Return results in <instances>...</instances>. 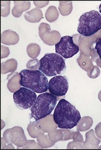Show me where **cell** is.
I'll list each match as a JSON object with an SVG mask.
<instances>
[{
    "instance_id": "6da1fadb",
    "label": "cell",
    "mask_w": 101,
    "mask_h": 150,
    "mask_svg": "<svg viewBox=\"0 0 101 150\" xmlns=\"http://www.w3.org/2000/svg\"><path fill=\"white\" fill-rule=\"evenodd\" d=\"M53 118L59 128L71 129L77 125L81 117L75 106L62 99L55 108Z\"/></svg>"
},
{
    "instance_id": "7a4b0ae2",
    "label": "cell",
    "mask_w": 101,
    "mask_h": 150,
    "mask_svg": "<svg viewBox=\"0 0 101 150\" xmlns=\"http://www.w3.org/2000/svg\"><path fill=\"white\" fill-rule=\"evenodd\" d=\"M20 83L22 86L37 93H44L48 89L49 82L46 75L40 70L23 69L19 72Z\"/></svg>"
},
{
    "instance_id": "3957f363",
    "label": "cell",
    "mask_w": 101,
    "mask_h": 150,
    "mask_svg": "<svg viewBox=\"0 0 101 150\" xmlns=\"http://www.w3.org/2000/svg\"><path fill=\"white\" fill-rule=\"evenodd\" d=\"M66 69L65 60L57 53H47L40 60L39 70L47 76L63 74Z\"/></svg>"
},
{
    "instance_id": "277c9868",
    "label": "cell",
    "mask_w": 101,
    "mask_h": 150,
    "mask_svg": "<svg viewBox=\"0 0 101 150\" xmlns=\"http://www.w3.org/2000/svg\"><path fill=\"white\" fill-rule=\"evenodd\" d=\"M57 101V97L50 93L39 95L31 108V116L37 121L50 115L56 107Z\"/></svg>"
},
{
    "instance_id": "5b68a950",
    "label": "cell",
    "mask_w": 101,
    "mask_h": 150,
    "mask_svg": "<svg viewBox=\"0 0 101 150\" xmlns=\"http://www.w3.org/2000/svg\"><path fill=\"white\" fill-rule=\"evenodd\" d=\"M101 29V14L96 10L84 13L79 18L77 32L83 37H90Z\"/></svg>"
},
{
    "instance_id": "8992f818",
    "label": "cell",
    "mask_w": 101,
    "mask_h": 150,
    "mask_svg": "<svg viewBox=\"0 0 101 150\" xmlns=\"http://www.w3.org/2000/svg\"><path fill=\"white\" fill-rule=\"evenodd\" d=\"M13 101L16 107L20 110H26L31 108L37 100L35 92L31 90L21 87L13 93Z\"/></svg>"
},
{
    "instance_id": "52a82bcc",
    "label": "cell",
    "mask_w": 101,
    "mask_h": 150,
    "mask_svg": "<svg viewBox=\"0 0 101 150\" xmlns=\"http://www.w3.org/2000/svg\"><path fill=\"white\" fill-rule=\"evenodd\" d=\"M56 53L64 59L72 58L78 53L79 47L74 43L73 36H64L55 45Z\"/></svg>"
},
{
    "instance_id": "ba28073f",
    "label": "cell",
    "mask_w": 101,
    "mask_h": 150,
    "mask_svg": "<svg viewBox=\"0 0 101 150\" xmlns=\"http://www.w3.org/2000/svg\"><path fill=\"white\" fill-rule=\"evenodd\" d=\"M69 87V79L66 76H55L49 82V91L51 94L56 97L66 95Z\"/></svg>"
},
{
    "instance_id": "9c48e42d",
    "label": "cell",
    "mask_w": 101,
    "mask_h": 150,
    "mask_svg": "<svg viewBox=\"0 0 101 150\" xmlns=\"http://www.w3.org/2000/svg\"><path fill=\"white\" fill-rule=\"evenodd\" d=\"M3 137L8 142L14 144L18 148L24 147L27 142L24 130L20 126H15L5 130Z\"/></svg>"
},
{
    "instance_id": "30bf717a",
    "label": "cell",
    "mask_w": 101,
    "mask_h": 150,
    "mask_svg": "<svg viewBox=\"0 0 101 150\" xmlns=\"http://www.w3.org/2000/svg\"><path fill=\"white\" fill-rule=\"evenodd\" d=\"M39 35L44 43L52 46L58 43L61 38V34L58 31H51L50 25L42 23L39 26Z\"/></svg>"
},
{
    "instance_id": "8fae6325",
    "label": "cell",
    "mask_w": 101,
    "mask_h": 150,
    "mask_svg": "<svg viewBox=\"0 0 101 150\" xmlns=\"http://www.w3.org/2000/svg\"><path fill=\"white\" fill-rule=\"evenodd\" d=\"M77 62L81 68L87 72L89 77L94 79L99 76L100 74L99 68L93 66V62L88 56L81 52Z\"/></svg>"
},
{
    "instance_id": "7c38bea8",
    "label": "cell",
    "mask_w": 101,
    "mask_h": 150,
    "mask_svg": "<svg viewBox=\"0 0 101 150\" xmlns=\"http://www.w3.org/2000/svg\"><path fill=\"white\" fill-rule=\"evenodd\" d=\"M36 125L39 129L44 132H50L58 127V125L55 123L51 114L41 120L36 121Z\"/></svg>"
},
{
    "instance_id": "4fadbf2b",
    "label": "cell",
    "mask_w": 101,
    "mask_h": 150,
    "mask_svg": "<svg viewBox=\"0 0 101 150\" xmlns=\"http://www.w3.org/2000/svg\"><path fill=\"white\" fill-rule=\"evenodd\" d=\"M20 79L21 77L19 74L15 71L8 75L7 79L8 82L7 87L11 92L15 93L21 88V85L20 83Z\"/></svg>"
},
{
    "instance_id": "5bb4252c",
    "label": "cell",
    "mask_w": 101,
    "mask_h": 150,
    "mask_svg": "<svg viewBox=\"0 0 101 150\" xmlns=\"http://www.w3.org/2000/svg\"><path fill=\"white\" fill-rule=\"evenodd\" d=\"M18 33L11 30H6L1 34V43L6 45H16L19 42Z\"/></svg>"
},
{
    "instance_id": "9a60e30c",
    "label": "cell",
    "mask_w": 101,
    "mask_h": 150,
    "mask_svg": "<svg viewBox=\"0 0 101 150\" xmlns=\"http://www.w3.org/2000/svg\"><path fill=\"white\" fill-rule=\"evenodd\" d=\"M14 7L11 13L15 18H19L24 11H27L30 8L31 3L29 1H14Z\"/></svg>"
},
{
    "instance_id": "2e32d148",
    "label": "cell",
    "mask_w": 101,
    "mask_h": 150,
    "mask_svg": "<svg viewBox=\"0 0 101 150\" xmlns=\"http://www.w3.org/2000/svg\"><path fill=\"white\" fill-rule=\"evenodd\" d=\"M86 141L84 142V147L85 149H97L101 140L96 137L95 135V131L93 129L86 133Z\"/></svg>"
},
{
    "instance_id": "e0dca14e",
    "label": "cell",
    "mask_w": 101,
    "mask_h": 150,
    "mask_svg": "<svg viewBox=\"0 0 101 150\" xmlns=\"http://www.w3.org/2000/svg\"><path fill=\"white\" fill-rule=\"evenodd\" d=\"M24 18L26 21L30 23H39L42 18L43 15L41 10L38 8H34L30 11L26 12L24 15Z\"/></svg>"
},
{
    "instance_id": "ac0fdd59",
    "label": "cell",
    "mask_w": 101,
    "mask_h": 150,
    "mask_svg": "<svg viewBox=\"0 0 101 150\" xmlns=\"http://www.w3.org/2000/svg\"><path fill=\"white\" fill-rule=\"evenodd\" d=\"M18 67V62L14 59H8L1 63V74H2L15 72Z\"/></svg>"
},
{
    "instance_id": "d6986e66",
    "label": "cell",
    "mask_w": 101,
    "mask_h": 150,
    "mask_svg": "<svg viewBox=\"0 0 101 150\" xmlns=\"http://www.w3.org/2000/svg\"><path fill=\"white\" fill-rule=\"evenodd\" d=\"M93 120L91 117H84L81 118L77 123V130L78 131H84L88 130L93 125Z\"/></svg>"
},
{
    "instance_id": "ffe728a7",
    "label": "cell",
    "mask_w": 101,
    "mask_h": 150,
    "mask_svg": "<svg viewBox=\"0 0 101 150\" xmlns=\"http://www.w3.org/2000/svg\"><path fill=\"white\" fill-rule=\"evenodd\" d=\"M59 10L63 16H67L71 14L73 10L71 1H59Z\"/></svg>"
},
{
    "instance_id": "44dd1931",
    "label": "cell",
    "mask_w": 101,
    "mask_h": 150,
    "mask_svg": "<svg viewBox=\"0 0 101 150\" xmlns=\"http://www.w3.org/2000/svg\"><path fill=\"white\" fill-rule=\"evenodd\" d=\"M59 16V12L56 7L53 6H49L45 13V18L47 21L50 23L55 22Z\"/></svg>"
},
{
    "instance_id": "7402d4cb",
    "label": "cell",
    "mask_w": 101,
    "mask_h": 150,
    "mask_svg": "<svg viewBox=\"0 0 101 150\" xmlns=\"http://www.w3.org/2000/svg\"><path fill=\"white\" fill-rule=\"evenodd\" d=\"M28 133L31 137L36 138L44 135V132L39 129L36 125V121H33L28 125L27 128Z\"/></svg>"
},
{
    "instance_id": "603a6c76",
    "label": "cell",
    "mask_w": 101,
    "mask_h": 150,
    "mask_svg": "<svg viewBox=\"0 0 101 150\" xmlns=\"http://www.w3.org/2000/svg\"><path fill=\"white\" fill-rule=\"evenodd\" d=\"M26 51L30 58L36 59L40 54L41 48L37 44L31 43L28 45Z\"/></svg>"
},
{
    "instance_id": "cb8c5ba5",
    "label": "cell",
    "mask_w": 101,
    "mask_h": 150,
    "mask_svg": "<svg viewBox=\"0 0 101 150\" xmlns=\"http://www.w3.org/2000/svg\"><path fill=\"white\" fill-rule=\"evenodd\" d=\"M39 145L42 148H48L53 146L55 143L52 142L48 138V136L44 135L37 138Z\"/></svg>"
},
{
    "instance_id": "d4e9b609",
    "label": "cell",
    "mask_w": 101,
    "mask_h": 150,
    "mask_svg": "<svg viewBox=\"0 0 101 150\" xmlns=\"http://www.w3.org/2000/svg\"><path fill=\"white\" fill-rule=\"evenodd\" d=\"M63 130H57L56 131H52L48 134L49 139L51 141L56 143L58 141L63 140Z\"/></svg>"
},
{
    "instance_id": "484cf974",
    "label": "cell",
    "mask_w": 101,
    "mask_h": 150,
    "mask_svg": "<svg viewBox=\"0 0 101 150\" xmlns=\"http://www.w3.org/2000/svg\"><path fill=\"white\" fill-rule=\"evenodd\" d=\"M10 1H1V16L7 17L10 15Z\"/></svg>"
},
{
    "instance_id": "4316f807",
    "label": "cell",
    "mask_w": 101,
    "mask_h": 150,
    "mask_svg": "<svg viewBox=\"0 0 101 150\" xmlns=\"http://www.w3.org/2000/svg\"><path fill=\"white\" fill-rule=\"evenodd\" d=\"M26 66L28 70H38L40 67V61H39L36 58L32 59L28 61Z\"/></svg>"
},
{
    "instance_id": "83f0119b",
    "label": "cell",
    "mask_w": 101,
    "mask_h": 150,
    "mask_svg": "<svg viewBox=\"0 0 101 150\" xmlns=\"http://www.w3.org/2000/svg\"><path fill=\"white\" fill-rule=\"evenodd\" d=\"M21 148L24 149H41L42 147H40L38 143H37L34 140H27L25 146L22 147Z\"/></svg>"
},
{
    "instance_id": "f1b7e54d",
    "label": "cell",
    "mask_w": 101,
    "mask_h": 150,
    "mask_svg": "<svg viewBox=\"0 0 101 150\" xmlns=\"http://www.w3.org/2000/svg\"><path fill=\"white\" fill-rule=\"evenodd\" d=\"M14 149L13 144L8 142L5 138H1V149Z\"/></svg>"
},
{
    "instance_id": "f546056e",
    "label": "cell",
    "mask_w": 101,
    "mask_h": 150,
    "mask_svg": "<svg viewBox=\"0 0 101 150\" xmlns=\"http://www.w3.org/2000/svg\"><path fill=\"white\" fill-rule=\"evenodd\" d=\"M72 138L74 141H76L80 143H83L84 141L83 139V136L80 134L79 131L77 132H72Z\"/></svg>"
},
{
    "instance_id": "4dcf8cb0",
    "label": "cell",
    "mask_w": 101,
    "mask_h": 150,
    "mask_svg": "<svg viewBox=\"0 0 101 150\" xmlns=\"http://www.w3.org/2000/svg\"><path fill=\"white\" fill-rule=\"evenodd\" d=\"M84 149L82 145L79 142L74 141L73 142H70L67 145V149Z\"/></svg>"
},
{
    "instance_id": "1f68e13d",
    "label": "cell",
    "mask_w": 101,
    "mask_h": 150,
    "mask_svg": "<svg viewBox=\"0 0 101 150\" xmlns=\"http://www.w3.org/2000/svg\"><path fill=\"white\" fill-rule=\"evenodd\" d=\"M95 43H96V46H95V49L96 50L100 59H101V38L97 39Z\"/></svg>"
},
{
    "instance_id": "d6a6232c",
    "label": "cell",
    "mask_w": 101,
    "mask_h": 150,
    "mask_svg": "<svg viewBox=\"0 0 101 150\" xmlns=\"http://www.w3.org/2000/svg\"><path fill=\"white\" fill-rule=\"evenodd\" d=\"M10 50L8 47H6L3 45L1 46V59L8 57L10 54Z\"/></svg>"
},
{
    "instance_id": "836d02e7",
    "label": "cell",
    "mask_w": 101,
    "mask_h": 150,
    "mask_svg": "<svg viewBox=\"0 0 101 150\" xmlns=\"http://www.w3.org/2000/svg\"><path fill=\"white\" fill-rule=\"evenodd\" d=\"M49 1H34V5L36 6L37 8H43L44 6L48 5Z\"/></svg>"
},
{
    "instance_id": "e575fe53",
    "label": "cell",
    "mask_w": 101,
    "mask_h": 150,
    "mask_svg": "<svg viewBox=\"0 0 101 150\" xmlns=\"http://www.w3.org/2000/svg\"><path fill=\"white\" fill-rule=\"evenodd\" d=\"M95 131L96 135L100 139H101V122L97 125L95 128Z\"/></svg>"
},
{
    "instance_id": "d590c367",
    "label": "cell",
    "mask_w": 101,
    "mask_h": 150,
    "mask_svg": "<svg viewBox=\"0 0 101 150\" xmlns=\"http://www.w3.org/2000/svg\"><path fill=\"white\" fill-rule=\"evenodd\" d=\"M96 62L97 66H99L101 68V59L100 58H97V59L96 61Z\"/></svg>"
},
{
    "instance_id": "8d00e7d4",
    "label": "cell",
    "mask_w": 101,
    "mask_h": 150,
    "mask_svg": "<svg viewBox=\"0 0 101 150\" xmlns=\"http://www.w3.org/2000/svg\"><path fill=\"white\" fill-rule=\"evenodd\" d=\"M98 98L99 99L100 101L101 102V90L100 91L98 94Z\"/></svg>"
},
{
    "instance_id": "74e56055",
    "label": "cell",
    "mask_w": 101,
    "mask_h": 150,
    "mask_svg": "<svg viewBox=\"0 0 101 150\" xmlns=\"http://www.w3.org/2000/svg\"><path fill=\"white\" fill-rule=\"evenodd\" d=\"M99 12L101 14V4L100 5L99 7Z\"/></svg>"
}]
</instances>
